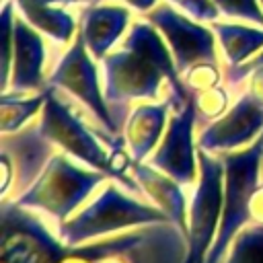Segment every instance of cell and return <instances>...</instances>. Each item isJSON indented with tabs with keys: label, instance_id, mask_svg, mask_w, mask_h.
Here are the masks:
<instances>
[{
	"label": "cell",
	"instance_id": "cell-1",
	"mask_svg": "<svg viewBox=\"0 0 263 263\" xmlns=\"http://www.w3.org/2000/svg\"><path fill=\"white\" fill-rule=\"evenodd\" d=\"M160 31L150 23H134L123 39L121 49L107 53L103 62L105 72V101L109 109L123 107L134 99H156L162 80H166L175 92L173 103L177 107L189 101L171 47L164 45ZM175 107V109H177Z\"/></svg>",
	"mask_w": 263,
	"mask_h": 263
},
{
	"label": "cell",
	"instance_id": "cell-2",
	"mask_svg": "<svg viewBox=\"0 0 263 263\" xmlns=\"http://www.w3.org/2000/svg\"><path fill=\"white\" fill-rule=\"evenodd\" d=\"M39 132L47 142L62 146L64 152L70 154L72 158L82 160L90 168L111 175L136 189V183L123 175L132 162L125 158L119 146H115L113 152L105 150L103 144L97 140V136L72 111V107L66 105L62 99H58L51 88H45V103L41 109Z\"/></svg>",
	"mask_w": 263,
	"mask_h": 263
},
{
	"label": "cell",
	"instance_id": "cell-3",
	"mask_svg": "<svg viewBox=\"0 0 263 263\" xmlns=\"http://www.w3.org/2000/svg\"><path fill=\"white\" fill-rule=\"evenodd\" d=\"M263 158V134L242 150L220 154L224 164V203L218 236L205 257V263H222L228 245L251 220V199L257 191L259 164Z\"/></svg>",
	"mask_w": 263,
	"mask_h": 263
},
{
	"label": "cell",
	"instance_id": "cell-4",
	"mask_svg": "<svg viewBox=\"0 0 263 263\" xmlns=\"http://www.w3.org/2000/svg\"><path fill=\"white\" fill-rule=\"evenodd\" d=\"M103 181L105 173L80 168L68 156L51 154L43 171L37 175L31 187L16 197L14 203L25 210L37 208L53 218V222L64 224Z\"/></svg>",
	"mask_w": 263,
	"mask_h": 263
},
{
	"label": "cell",
	"instance_id": "cell-5",
	"mask_svg": "<svg viewBox=\"0 0 263 263\" xmlns=\"http://www.w3.org/2000/svg\"><path fill=\"white\" fill-rule=\"evenodd\" d=\"M166 214L158 208L136 201L117 185H107L84 210L60 224V238L66 247H80L90 238L152 222H166Z\"/></svg>",
	"mask_w": 263,
	"mask_h": 263
},
{
	"label": "cell",
	"instance_id": "cell-6",
	"mask_svg": "<svg viewBox=\"0 0 263 263\" xmlns=\"http://www.w3.org/2000/svg\"><path fill=\"white\" fill-rule=\"evenodd\" d=\"M199 183L191 199L187 220V257L185 263H205V257L218 236L224 203V164L220 158L197 148Z\"/></svg>",
	"mask_w": 263,
	"mask_h": 263
},
{
	"label": "cell",
	"instance_id": "cell-7",
	"mask_svg": "<svg viewBox=\"0 0 263 263\" xmlns=\"http://www.w3.org/2000/svg\"><path fill=\"white\" fill-rule=\"evenodd\" d=\"M68 249L18 203L2 210V263H60Z\"/></svg>",
	"mask_w": 263,
	"mask_h": 263
},
{
	"label": "cell",
	"instance_id": "cell-8",
	"mask_svg": "<svg viewBox=\"0 0 263 263\" xmlns=\"http://www.w3.org/2000/svg\"><path fill=\"white\" fill-rule=\"evenodd\" d=\"M49 84L60 86V88L68 90L70 95H74L78 101H82L107 129H111V132L119 129V123L113 117V113L105 101V92L99 88L97 66H95L90 51L80 33L76 35L70 49L58 62L53 74L49 76Z\"/></svg>",
	"mask_w": 263,
	"mask_h": 263
},
{
	"label": "cell",
	"instance_id": "cell-9",
	"mask_svg": "<svg viewBox=\"0 0 263 263\" xmlns=\"http://www.w3.org/2000/svg\"><path fill=\"white\" fill-rule=\"evenodd\" d=\"M146 18L166 39L181 74L199 62H216L212 29L197 25L168 4H158L154 10H148Z\"/></svg>",
	"mask_w": 263,
	"mask_h": 263
},
{
	"label": "cell",
	"instance_id": "cell-10",
	"mask_svg": "<svg viewBox=\"0 0 263 263\" xmlns=\"http://www.w3.org/2000/svg\"><path fill=\"white\" fill-rule=\"evenodd\" d=\"M195 101H189L173 113L166 134L160 146L150 156V164L158 171L171 175L181 185H191L195 181V154L193 148V127H195Z\"/></svg>",
	"mask_w": 263,
	"mask_h": 263
},
{
	"label": "cell",
	"instance_id": "cell-11",
	"mask_svg": "<svg viewBox=\"0 0 263 263\" xmlns=\"http://www.w3.org/2000/svg\"><path fill=\"white\" fill-rule=\"evenodd\" d=\"M263 134V103L251 92L242 95L232 109L214 119L199 134V148L208 152L234 150Z\"/></svg>",
	"mask_w": 263,
	"mask_h": 263
},
{
	"label": "cell",
	"instance_id": "cell-12",
	"mask_svg": "<svg viewBox=\"0 0 263 263\" xmlns=\"http://www.w3.org/2000/svg\"><path fill=\"white\" fill-rule=\"evenodd\" d=\"M43 39L33 25L25 18L14 16V49L8 88L4 92L23 95L27 90H43Z\"/></svg>",
	"mask_w": 263,
	"mask_h": 263
},
{
	"label": "cell",
	"instance_id": "cell-13",
	"mask_svg": "<svg viewBox=\"0 0 263 263\" xmlns=\"http://www.w3.org/2000/svg\"><path fill=\"white\" fill-rule=\"evenodd\" d=\"M129 23V10L123 6L97 4L88 6L80 18V35L92 58L103 60L107 51L117 43Z\"/></svg>",
	"mask_w": 263,
	"mask_h": 263
},
{
	"label": "cell",
	"instance_id": "cell-14",
	"mask_svg": "<svg viewBox=\"0 0 263 263\" xmlns=\"http://www.w3.org/2000/svg\"><path fill=\"white\" fill-rule=\"evenodd\" d=\"M132 173L138 185L144 189V193L166 214V218L179 226L181 232L187 234V205H185V195L181 191V183L175 181L166 173H158L156 166L144 164V162H132Z\"/></svg>",
	"mask_w": 263,
	"mask_h": 263
},
{
	"label": "cell",
	"instance_id": "cell-15",
	"mask_svg": "<svg viewBox=\"0 0 263 263\" xmlns=\"http://www.w3.org/2000/svg\"><path fill=\"white\" fill-rule=\"evenodd\" d=\"M171 101L160 105H138L125 123V144L134 162H142L158 144L166 125Z\"/></svg>",
	"mask_w": 263,
	"mask_h": 263
},
{
	"label": "cell",
	"instance_id": "cell-16",
	"mask_svg": "<svg viewBox=\"0 0 263 263\" xmlns=\"http://www.w3.org/2000/svg\"><path fill=\"white\" fill-rule=\"evenodd\" d=\"M53 2L64 0H14L23 18L37 31H43L58 43H68L74 35V18L64 8H53Z\"/></svg>",
	"mask_w": 263,
	"mask_h": 263
},
{
	"label": "cell",
	"instance_id": "cell-17",
	"mask_svg": "<svg viewBox=\"0 0 263 263\" xmlns=\"http://www.w3.org/2000/svg\"><path fill=\"white\" fill-rule=\"evenodd\" d=\"M212 31L216 33L230 68L240 66L255 51L263 49V29L234 25V23H216L214 21Z\"/></svg>",
	"mask_w": 263,
	"mask_h": 263
},
{
	"label": "cell",
	"instance_id": "cell-18",
	"mask_svg": "<svg viewBox=\"0 0 263 263\" xmlns=\"http://www.w3.org/2000/svg\"><path fill=\"white\" fill-rule=\"evenodd\" d=\"M45 103V88L35 97H23L16 92H2V134L16 132L33 117Z\"/></svg>",
	"mask_w": 263,
	"mask_h": 263
},
{
	"label": "cell",
	"instance_id": "cell-19",
	"mask_svg": "<svg viewBox=\"0 0 263 263\" xmlns=\"http://www.w3.org/2000/svg\"><path fill=\"white\" fill-rule=\"evenodd\" d=\"M224 263H263V224L238 232Z\"/></svg>",
	"mask_w": 263,
	"mask_h": 263
},
{
	"label": "cell",
	"instance_id": "cell-20",
	"mask_svg": "<svg viewBox=\"0 0 263 263\" xmlns=\"http://www.w3.org/2000/svg\"><path fill=\"white\" fill-rule=\"evenodd\" d=\"M14 0H4L2 6V92L10 80V60L14 49Z\"/></svg>",
	"mask_w": 263,
	"mask_h": 263
},
{
	"label": "cell",
	"instance_id": "cell-21",
	"mask_svg": "<svg viewBox=\"0 0 263 263\" xmlns=\"http://www.w3.org/2000/svg\"><path fill=\"white\" fill-rule=\"evenodd\" d=\"M193 101H195V111L199 113V117L205 119V121H214L220 115H224L228 95H226L224 88L214 86V88L199 90L197 95H193Z\"/></svg>",
	"mask_w": 263,
	"mask_h": 263
},
{
	"label": "cell",
	"instance_id": "cell-22",
	"mask_svg": "<svg viewBox=\"0 0 263 263\" xmlns=\"http://www.w3.org/2000/svg\"><path fill=\"white\" fill-rule=\"evenodd\" d=\"M218 82H220V70L216 62H199L185 72V84L193 92L214 88L218 86Z\"/></svg>",
	"mask_w": 263,
	"mask_h": 263
},
{
	"label": "cell",
	"instance_id": "cell-23",
	"mask_svg": "<svg viewBox=\"0 0 263 263\" xmlns=\"http://www.w3.org/2000/svg\"><path fill=\"white\" fill-rule=\"evenodd\" d=\"M222 14L251 21L253 25L263 27V10L257 0H214Z\"/></svg>",
	"mask_w": 263,
	"mask_h": 263
},
{
	"label": "cell",
	"instance_id": "cell-24",
	"mask_svg": "<svg viewBox=\"0 0 263 263\" xmlns=\"http://www.w3.org/2000/svg\"><path fill=\"white\" fill-rule=\"evenodd\" d=\"M177 8H181L187 16L195 18V21H205V23H214L220 14V8L216 6L214 0H171Z\"/></svg>",
	"mask_w": 263,
	"mask_h": 263
},
{
	"label": "cell",
	"instance_id": "cell-25",
	"mask_svg": "<svg viewBox=\"0 0 263 263\" xmlns=\"http://www.w3.org/2000/svg\"><path fill=\"white\" fill-rule=\"evenodd\" d=\"M249 92L259 99L263 103V66L255 68L253 74H251V84H249Z\"/></svg>",
	"mask_w": 263,
	"mask_h": 263
},
{
	"label": "cell",
	"instance_id": "cell-26",
	"mask_svg": "<svg viewBox=\"0 0 263 263\" xmlns=\"http://www.w3.org/2000/svg\"><path fill=\"white\" fill-rule=\"evenodd\" d=\"M251 220H255L257 224H263V185L257 187L251 199Z\"/></svg>",
	"mask_w": 263,
	"mask_h": 263
},
{
	"label": "cell",
	"instance_id": "cell-27",
	"mask_svg": "<svg viewBox=\"0 0 263 263\" xmlns=\"http://www.w3.org/2000/svg\"><path fill=\"white\" fill-rule=\"evenodd\" d=\"M259 66H263V51L255 58V60H251L249 64H245V66H236V68H232V82H238L240 78H245L247 74L245 72H251V70H255V68H259Z\"/></svg>",
	"mask_w": 263,
	"mask_h": 263
},
{
	"label": "cell",
	"instance_id": "cell-28",
	"mask_svg": "<svg viewBox=\"0 0 263 263\" xmlns=\"http://www.w3.org/2000/svg\"><path fill=\"white\" fill-rule=\"evenodd\" d=\"M125 4H129L132 8H136V10H142V12H148L150 8H154L156 6V2L158 0H123Z\"/></svg>",
	"mask_w": 263,
	"mask_h": 263
},
{
	"label": "cell",
	"instance_id": "cell-29",
	"mask_svg": "<svg viewBox=\"0 0 263 263\" xmlns=\"http://www.w3.org/2000/svg\"><path fill=\"white\" fill-rule=\"evenodd\" d=\"M70 2H76V0H64V4H70Z\"/></svg>",
	"mask_w": 263,
	"mask_h": 263
},
{
	"label": "cell",
	"instance_id": "cell-30",
	"mask_svg": "<svg viewBox=\"0 0 263 263\" xmlns=\"http://www.w3.org/2000/svg\"><path fill=\"white\" fill-rule=\"evenodd\" d=\"M259 4H261V6H263V0H259Z\"/></svg>",
	"mask_w": 263,
	"mask_h": 263
}]
</instances>
